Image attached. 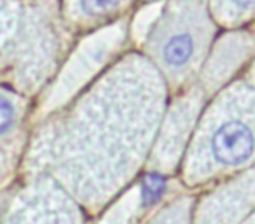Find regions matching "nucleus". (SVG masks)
<instances>
[{"instance_id":"5","label":"nucleus","mask_w":255,"mask_h":224,"mask_svg":"<svg viewBox=\"0 0 255 224\" xmlns=\"http://www.w3.org/2000/svg\"><path fill=\"white\" fill-rule=\"evenodd\" d=\"M119 0H81L82 11L88 14H100L112 9Z\"/></svg>"},{"instance_id":"4","label":"nucleus","mask_w":255,"mask_h":224,"mask_svg":"<svg viewBox=\"0 0 255 224\" xmlns=\"http://www.w3.org/2000/svg\"><path fill=\"white\" fill-rule=\"evenodd\" d=\"M12 123H14V107L9 100L0 96V135L11 130Z\"/></svg>"},{"instance_id":"2","label":"nucleus","mask_w":255,"mask_h":224,"mask_svg":"<svg viewBox=\"0 0 255 224\" xmlns=\"http://www.w3.org/2000/svg\"><path fill=\"white\" fill-rule=\"evenodd\" d=\"M194 54V39L189 33H175L163 47V58L170 67H184Z\"/></svg>"},{"instance_id":"3","label":"nucleus","mask_w":255,"mask_h":224,"mask_svg":"<svg viewBox=\"0 0 255 224\" xmlns=\"http://www.w3.org/2000/svg\"><path fill=\"white\" fill-rule=\"evenodd\" d=\"M164 191H166V179L163 175L156 174V172L145 175V179L142 182V189H140V193H142V203L145 207L154 205L156 202H159L161 196L164 195Z\"/></svg>"},{"instance_id":"1","label":"nucleus","mask_w":255,"mask_h":224,"mask_svg":"<svg viewBox=\"0 0 255 224\" xmlns=\"http://www.w3.org/2000/svg\"><path fill=\"white\" fill-rule=\"evenodd\" d=\"M255 153V135L250 126L240 121L224 123L212 137V154L217 163L236 167Z\"/></svg>"},{"instance_id":"6","label":"nucleus","mask_w":255,"mask_h":224,"mask_svg":"<svg viewBox=\"0 0 255 224\" xmlns=\"http://www.w3.org/2000/svg\"><path fill=\"white\" fill-rule=\"evenodd\" d=\"M240 7H252V5H255V0H234Z\"/></svg>"}]
</instances>
